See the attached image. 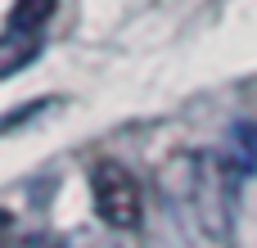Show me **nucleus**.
<instances>
[{
    "mask_svg": "<svg viewBox=\"0 0 257 248\" xmlns=\"http://www.w3.org/2000/svg\"><path fill=\"white\" fill-rule=\"evenodd\" d=\"M90 194H95V212L108 226H140V185L122 163H99L90 172Z\"/></svg>",
    "mask_w": 257,
    "mask_h": 248,
    "instance_id": "nucleus-1",
    "label": "nucleus"
},
{
    "mask_svg": "<svg viewBox=\"0 0 257 248\" xmlns=\"http://www.w3.org/2000/svg\"><path fill=\"white\" fill-rule=\"evenodd\" d=\"M59 0H14L9 18H5V41H18V36H36L41 23H50Z\"/></svg>",
    "mask_w": 257,
    "mask_h": 248,
    "instance_id": "nucleus-2",
    "label": "nucleus"
},
{
    "mask_svg": "<svg viewBox=\"0 0 257 248\" xmlns=\"http://www.w3.org/2000/svg\"><path fill=\"white\" fill-rule=\"evenodd\" d=\"M230 149H235V163L248 172H257V127H235V136H230Z\"/></svg>",
    "mask_w": 257,
    "mask_h": 248,
    "instance_id": "nucleus-3",
    "label": "nucleus"
}]
</instances>
